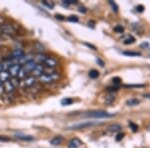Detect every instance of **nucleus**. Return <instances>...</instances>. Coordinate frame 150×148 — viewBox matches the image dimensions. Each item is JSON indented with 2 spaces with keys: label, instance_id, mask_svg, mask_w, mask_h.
Wrapping results in <instances>:
<instances>
[{
  "label": "nucleus",
  "instance_id": "1",
  "mask_svg": "<svg viewBox=\"0 0 150 148\" xmlns=\"http://www.w3.org/2000/svg\"><path fill=\"white\" fill-rule=\"evenodd\" d=\"M102 122H98V121H83V122L77 123V124H73L69 126L68 129L70 130H77V129H85V128L92 127V126L101 124Z\"/></svg>",
  "mask_w": 150,
  "mask_h": 148
},
{
  "label": "nucleus",
  "instance_id": "2",
  "mask_svg": "<svg viewBox=\"0 0 150 148\" xmlns=\"http://www.w3.org/2000/svg\"><path fill=\"white\" fill-rule=\"evenodd\" d=\"M59 77H60L59 73H58V72H54V73H52V74L43 73L40 77H38V79H39V81L42 82V83H52V82L57 81V80L59 79Z\"/></svg>",
  "mask_w": 150,
  "mask_h": 148
},
{
  "label": "nucleus",
  "instance_id": "3",
  "mask_svg": "<svg viewBox=\"0 0 150 148\" xmlns=\"http://www.w3.org/2000/svg\"><path fill=\"white\" fill-rule=\"evenodd\" d=\"M84 116L86 117H91V118H108V117H112L113 114H110L106 111H91V112H87Z\"/></svg>",
  "mask_w": 150,
  "mask_h": 148
},
{
  "label": "nucleus",
  "instance_id": "4",
  "mask_svg": "<svg viewBox=\"0 0 150 148\" xmlns=\"http://www.w3.org/2000/svg\"><path fill=\"white\" fill-rule=\"evenodd\" d=\"M21 65L20 64H13V65H11L10 67L8 68V73L9 75L12 77V78H14V77H17V75L19 73V71H20V69H21Z\"/></svg>",
  "mask_w": 150,
  "mask_h": 148
},
{
  "label": "nucleus",
  "instance_id": "5",
  "mask_svg": "<svg viewBox=\"0 0 150 148\" xmlns=\"http://www.w3.org/2000/svg\"><path fill=\"white\" fill-rule=\"evenodd\" d=\"M35 82H36L35 77L28 76V77H26L25 79H23L22 81L20 82V85L22 87H31V86L34 85Z\"/></svg>",
  "mask_w": 150,
  "mask_h": 148
},
{
  "label": "nucleus",
  "instance_id": "6",
  "mask_svg": "<svg viewBox=\"0 0 150 148\" xmlns=\"http://www.w3.org/2000/svg\"><path fill=\"white\" fill-rule=\"evenodd\" d=\"M83 142L79 138H72L68 143V148H82Z\"/></svg>",
  "mask_w": 150,
  "mask_h": 148
},
{
  "label": "nucleus",
  "instance_id": "7",
  "mask_svg": "<svg viewBox=\"0 0 150 148\" xmlns=\"http://www.w3.org/2000/svg\"><path fill=\"white\" fill-rule=\"evenodd\" d=\"M44 69L45 68H44V66H43V65L38 64L37 66L35 67V69L31 72V74H32L33 77H40L41 75L44 73Z\"/></svg>",
  "mask_w": 150,
  "mask_h": 148
},
{
  "label": "nucleus",
  "instance_id": "8",
  "mask_svg": "<svg viewBox=\"0 0 150 148\" xmlns=\"http://www.w3.org/2000/svg\"><path fill=\"white\" fill-rule=\"evenodd\" d=\"M43 64H44L47 68H54V67L57 66V60L52 57H47Z\"/></svg>",
  "mask_w": 150,
  "mask_h": 148
},
{
  "label": "nucleus",
  "instance_id": "9",
  "mask_svg": "<svg viewBox=\"0 0 150 148\" xmlns=\"http://www.w3.org/2000/svg\"><path fill=\"white\" fill-rule=\"evenodd\" d=\"M25 55V53L22 49H14L13 51L11 52V57H9L10 59H19L22 56Z\"/></svg>",
  "mask_w": 150,
  "mask_h": 148
},
{
  "label": "nucleus",
  "instance_id": "10",
  "mask_svg": "<svg viewBox=\"0 0 150 148\" xmlns=\"http://www.w3.org/2000/svg\"><path fill=\"white\" fill-rule=\"evenodd\" d=\"M37 65H38L37 63L34 62V61L32 60V61H29V62L26 63V64H24L23 66H22V68H23V69H25L26 71H27L28 73H29V72H32L33 70L35 69V67L37 66Z\"/></svg>",
  "mask_w": 150,
  "mask_h": 148
},
{
  "label": "nucleus",
  "instance_id": "11",
  "mask_svg": "<svg viewBox=\"0 0 150 148\" xmlns=\"http://www.w3.org/2000/svg\"><path fill=\"white\" fill-rule=\"evenodd\" d=\"M47 56L44 54H42V53H39V54H37L36 56H34V58H33V61L36 62L37 64H42V63H44V61L46 60Z\"/></svg>",
  "mask_w": 150,
  "mask_h": 148
},
{
  "label": "nucleus",
  "instance_id": "12",
  "mask_svg": "<svg viewBox=\"0 0 150 148\" xmlns=\"http://www.w3.org/2000/svg\"><path fill=\"white\" fill-rule=\"evenodd\" d=\"M0 31L6 33V34H13L14 33V29L10 25H8V24H3L1 26V28H0Z\"/></svg>",
  "mask_w": 150,
  "mask_h": 148
},
{
  "label": "nucleus",
  "instance_id": "13",
  "mask_svg": "<svg viewBox=\"0 0 150 148\" xmlns=\"http://www.w3.org/2000/svg\"><path fill=\"white\" fill-rule=\"evenodd\" d=\"M3 89H4V91L7 92V93H11V92L14 91V89L15 88H14L13 85H12L10 80H8V81H6L3 83Z\"/></svg>",
  "mask_w": 150,
  "mask_h": 148
},
{
  "label": "nucleus",
  "instance_id": "14",
  "mask_svg": "<svg viewBox=\"0 0 150 148\" xmlns=\"http://www.w3.org/2000/svg\"><path fill=\"white\" fill-rule=\"evenodd\" d=\"M10 78V75H9L8 71H1L0 72V82L4 83V82L8 81Z\"/></svg>",
  "mask_w": 150,
  "mask_h": 148
},
{
  "label": "nucleus",
  "instance_id": "15",
  "mask_svg": "<svg viewBox=\"0 0 150 148\" xmlns=\"http://www.w3.org/2000/svg\"><path fill=\"white\" fill-rule=\"evenodd\" d=\"M63 141V138L62 136H55L50 140V144L51 145H60Z\"/></svg>",
  "mask_w": 150,
  "mask_h": 148
},
{
  "label": "nucleus",
  "instance_id": "16",
  "mask_svg": "<svg viewBox=\"0 0 150 148\" xmlns=\"http://www.w3.org/2000/svg\"><path fill=\"white\" fill-rule=\"evenodd\" d=\"M26 77H28V72L26 71L25 69H23L22 67H21V69H20V71H19V73L17 75V78L19 79H25Z\"/></svg>",
  "mask_w": 150,
  "mask_h": 148
},
{
  "label": "nucleus",
  "instance_id": "17",
  "mask_svg": "<svg viewBox=\"0 0 150 148\" xmlns=\"http://www.w3.org/2000/svg\"><path fill=\"white\" fill-rule=\"evenodd\" d=\"M120 129H121V125H119V124H112L108 127V130H109L110 132H119Z\"/></svg>",
  "mask_w": 150,
  "mask_h": 148
},
{
  "label": "nucleus",
  "instance_id": "18",
  "mask_svg": "<svg viewBox=\"0 0 150 148\" xmlns=\"http://www.w3.org/2000/svg\"><path fill=\"white\" fill-rule=\"evenodd\" d=\"M140 103V101L137 98H131L126 101V105L128 106H136Z\"/></svg>",
  "mask_w": 150,
  "mask_h": 148
},
{
  "label": "nucleus",
  "instance_id": "19",
  "mask_svg": "<svg viewBox=\"0 0 150 148\" xmlns=\"http://www.w3.org/2000/svg\"><path fill=\"white\" fill-rule=\"evenodd\" d=\"M16 138L19 140H26V141H31L34 139V137L30 135H16Z\"/></svg>",
  "mask_w": 150,
  "mask_h": 148
},
{
  "label": "nucleus",
  "instance_id": "20",
  "mask_svg": "<svg viewBox=\"0 0 150 148\" xmlns=\"http://www.w3.org/2000/svg\"><path fill=\"white\" fill-rule=\"evenodd\" d=\"M123 54L126 55V56H130V57H137L141 55L139 52H134V51H124Z\"/></svg>",
  "mask_w": 150,
  "mask_h": 148
},
{
  "label": "nucleus",
  "instance_id": "21",
  "mask_svg": "<svg viewBox=\"0 0 150 148\" xmlns=\"http://www.w3.org/2000/svg\"><path fill=\"white\" fill-rule=\"evenodd\" d=\"M98 76H99V72L97 71V70L92 69V70H90V71H89V77H90V78L95 79V78H97Z\"/></svg>",
  "mask_w": 150,
  "mask_h": 148
},
{
  "label": "nucleus",
  "instance_id": "22",
  "mask_svg": "<svg viewBox=\"0 0 150 148\" xmlns=\"http://www.w3.org/2000/svg\"><path fill=\"white\" fill-rule=\"evenodd\" d=\"M72 102H73V100H72L71 98H68V97H66V98L61 100L62 105H70V104H72Z\"/></svg>",
  "mask_w": 150,
  "mask_h": 148
},
{
  "label": "nucleus",
  "instance_id": "23",
  "mask_svg": "<svg viewBox=\"0 0 150 148\" xmlns=\"http://www.w3.org/2000/svg\"><path fill=\"white\" fill-rule=\"evenodd\" d=\"M135 41L134 38L132 37V36H128V37L125 38L124 40H123V42H124V44H131Z\"/></svg>",
  "mask_w": 150,
  "mask_h": 148
},
{
  "label": "nucleus",
  "instance_id": "24",
  "mask_svg": "<svg viewBox=\"0 0 150 148\" xmlns=\"http://www.w3.org/2000/svg\"><path fill=\"white\" fill-rule=\"evenodd\" d=\"M10 82L12 83V85H13L14 88H15V87H17L19 84H20V82H19V80H18L17 77H14V78H12L10 80Z\"/></svg>",
  "mask_w": 150,
  "mask_h": 148
},
{
  "label": "nucleus",
  "instance_id": "25",
  "mask_svg": "<svg viewBox=\"0 0 150 148\" xmlns=\"http://www.w3.org/2000/svg\"><path fill=\"white\" fill-rule=\"evenodd\" d=\"M128 124H129V126L131 127V129H132L133 132H136V131L138 130V125H136L134 122H132V121H129V123H128Z\"/></svg>",
  "mask_w": 150,
  "mask_h": 148
},
{
  "label": "nucleus",
  "instance_id": "26",
  "mask_svg": "<svg viewBox=\"0 0 150 148\" xmlns=\"http://www.w3.org/2000/svg\"><path fill=\"white\" fill-rule=\"evenodd\" d=\"M114 31L117 33H122L123 31H124V27H123L122 25H117L114 27Z\"/></svg>",
  "mask_w": 150,
  "mask_h": 148
},
{
  "label": "nucleus",
  "instance_id": "27",
  "mask_svg": "<svg viewBox=\"0 0 150 148\" xmlns=\"http://www.w3.org/2000/svg\"><path fill=\"white\" fill-rule=\"evenodd\" d=\"M68 20L69 21H72V22H77V21H78V17H77V16H69L68 17Z\"/></svg>",
  "mask_w": 150,
  "mask_h": 148
},
{
  "label": "nucleus",
  "instance_id": "28",
  "mask_svg": "<svg viewBox=\"0 0 150 148\" xmlns=\"http://www.w3.org/2000/svg\"><path fill=\"white\" fill-rule=\"evenodd\" d=\"M109 3H110V5L113 7V10H114L115 12H117V10H118V7H117V5L114 3L113 1H109Z\"/></svg>",
  "mask_w": 150,
  "mask_h": 148
},
{
  "label": "nucleus",
  "instance_id": "29",
  "mask_svg": "<svg viewBox=\"0 0 150 148\" xmlns=\"http://www.w3.org/2000/svg\"><path fill=\"white\" fill-rule=\"evenodd\" d=\"M123 136H124V134H122V133L117 134V136H116V141H120V140H122Z\"/></svg>",
  "mask_w": 150,
  "mask_h": 148
},
{
  "label": "nucleus",
  "instance_id": "30",
  "mask_svg": "<svg viewBox=\"0 0 150 148\" xmlns=\"http://www.w3.org/2000/svg\"><path fill=\"white\" fill-rule=\"evenodd\" d=\"M9 138L8 137H6V136H1V135H0V141H9Z\"/></svg>",
  "mask_w": 150,
  "mask_h": 148
},
{
  "label": "nucleus",
  "instance_id": "31",
  "mask_svg": "<svg viewBox=\"0 0 150 148\" xmlns=\"http://www.w3.org/2000/svg\"><path fill=\"white\" fill-rule=\"evenodd\" d=\"M64 2L66 4H74V3H76V1H75V0H65Z\"/></svg>",
  "mask_w": 150,
  "mask_h": 148
},
{
  "label": "nucleus",
  "instance_id": "32",
  "mask_svg": "<svg viewBox=\"0 0 150 148\" xmlns=\"http://www.w3.org/2000/svg\"><path fill=\"white\" fill-rule=\"evenodd\" d=\"M43 4H45V5L48 6L49 8H53V4H52V3H48V2L44 1V2H43Z\"/></svg>",
  "mask_w": 150,
  "mask_h": 148
},
{
  "label": "nucleus",
  "instance_id": "33",
  "mask_svg": "<svg viewBox=\"0 0 150 148\" xmlns=\"http://www.w3.org/2000/svg\"><path fill=\"white\" fill-rule=\"evenodd\" d=\"M120 81H121V80H120L119 77H115V78H113V82H114V83H119Z\"/></svg>",
  "mask_w": 150,
  "mask_h": 148
},
{
  "label": "nucleus",
  "instance_id": "34",
  "mask_svg": "<svg viewBox=\"0 0 150 148\" xmlns=\"http://www.w3.org/2000/svg\"><path fill=\"white\" fill-rule=\"evenodd\" d=\"M96 61H97V63H100V66H104V62L103 61H101V60L100 59H99V58H98V59H96Z\"/></svg>",
  "mask_w": 150,
  "mask_h": 148
},
{
  "label": "nucleus",
  "instance_id": "35",
  "mask_svg": "<svg viewBox=\"0 0 150 148\" xmlns=\"http://www.w3.org/2000/svg\"><path fill=\"white\" fill-rule=\"evenodd\" d=\"M125 87H143L142 84H140V85H125Z\"/></svg>",
  "mask_w": 150,
  "mask_h": 148
},
{
  "label": "nucleus",
  "instance_id": "36",
  "mask_svg": "<svg viewBox=\"0 0 150 148\" xmlns=\"http://www.w3.org/2000/svg\"><path fill=\"white\" fill-rule=\"evenodd\" d=\"M140 11V12H142V11H143V6H142V5H140V6H137V11Z\"/></svg>",
  "mask_w": 150,
  "mask_h": 148
},
{
  "label": "nucleus",
  "instance_id": "37",
  "mask_svg": "<svg viewBox=\"0 0 150 148\" xmlns=\"http://www.w3.org/2000/svg\"><path fill=\"white\" fill-rule=\"evenodd\" d=\"M148 129H149V130H150V125H149V126H148Z\"/></svg>",
  "mask_w": 150,
  "mask_h": 148
},
{
  "label": "nucleus",
  "instance_id": "38",
  "mask_svg": "<svg viewBox=\"0 0 150 148\" xmlns=\"http://www.w3.org/2000/svg\"><path fill=\"white\" fill-rule=\"evenodd\" d=\"M2 85V83H1V82H0V86H1Z\"/></svg>",
  "mask_w": 150,
  "mask_h": 148
}]
</instances>
